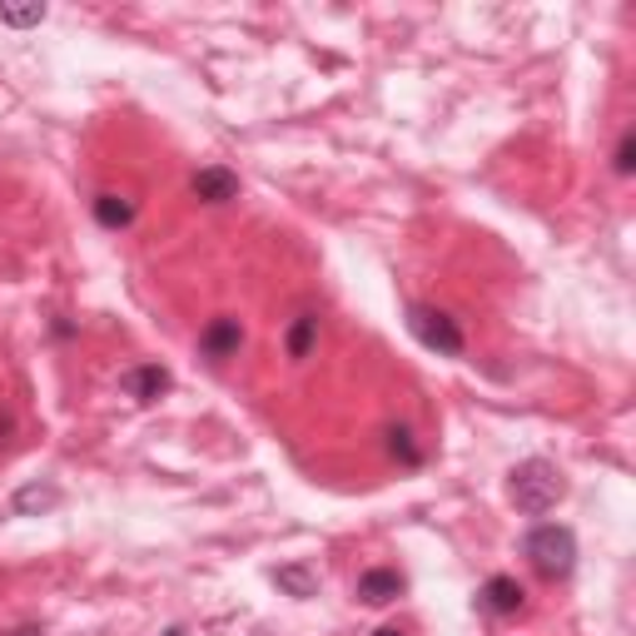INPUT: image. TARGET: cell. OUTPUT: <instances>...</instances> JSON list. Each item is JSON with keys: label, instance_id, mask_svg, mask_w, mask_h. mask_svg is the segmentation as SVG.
Instances as JSON below:
<instances>
[{"label": "cell", "instance_id": "8992f818", "mask_svg": "<svg viewBox=\"0 0 636 636\" xmlns=\"http://www.w3.org/2000/svg\"><path fill=\"white\" fill-rule=\"evenodd\" d=\"M522 601H527V592H522L518 577H487L483 587H478V607H483L487 616H518Z\"/></svg>", "mask_w": 636, "mask_h": 636}, {"label": "cell", "instance_id": "ba28073f", "mask_svg": "<svg viewBox=\"0 0 636 636\" xmlns=\"http://www.w3.org/2000/svg\"><path fill=\"white\" fill-rule=\"evenodd\" d=\"M194 194L204 204H229V200H239V175H229L225 165H204L194 175Z\"/></svg>", "mask_w": 636, "mask_h": 636}, {"label": "cell", "instance_id": "5bb4252c", "mask_svg": "<svg viewBox=\"0 0 636 636\" xmlns=\"http://www.w3.org/2000/svg\"><path fill=\"white\" fill-rule=\"evenodd\" d=\"M46 21V5H0V25H15V30H30V25Z\"/></svg>", "mask_w": 636, "mask_h": 636}, {"label": "cell", "instance_id": "7a4b0ae2", "mask_svg": "<svg viewBox=\"0 0 636 636\" xmlns=\"http://www.w3.org/2000/svg\"><path fill=\"white\" fill-rule=\"evenodd\" d=\"M522 557L537 567V577L567 582L572 567H577V537H572V527H562V522H543V527H532L527 537H522Z\"/></svg>", "mask_w": 636, "mask_h": 636}, {"label": "cell", "instance_id": "4fadbf2b", "mask_svg": "<svg viewBox=\"0 0 636 636\" xmlns=\"http://www.w3.org/2000/svg\"><path fill=\"white\" fill-rule=\"evenodd\" d=\"M383 437H389V453H393V458L403 462V468H418V462H423V453H418V443H412V428L393 423V428H389V433H383Z\"/></svg>", "mask_w": 636, "mask_h": 636}, {"label": "cell", "instance_id": "9c48e42d", "mask_svg": "<svg viewBox=\"0 0 636 636\" xmlns=\"http://www.w3.org/2000/svg\"><path fill=\"white\" fill-rule=\"evenodd\" d=\"M60 503V493L50 483H30V487H21V493H15V512H21V518H36V512H50V507Z\"/></svg>", "mask_w": 636, "mask_h": 636}, {"label": "cell", "instance_id": "3957f363", "mask_svg": "<svg viewBox=\"0 0 636 636\" xmlns=\"http://www.w3.org/2000/svg\"><path fill=\"white\" fill-rule=\"evenodd\" d=\"M408 333L423 348H433V354L443 358H458L468 343H462V329H458V318L443 314V308H428V304H408Z\"/></svg>", "mask_w": 636, "mask_h": 636}, {"label": "cell", "instance_id": "30bf717a", "mask_svg": "<svg viewBox=\"0 0 636 636\" xmlns=\"http://www.w3.org/2000/svg\"><path fill=\"white\" fill-rule=\"evenodd\" d=\"M94 219L105 229H125L135 219V204L119 200V194H100V200H94Z\"/></svg>", "mask_w": 636, "mask_h": 636}, {"label": "cell", "instance_id": "ac0fdd59", "mask_svg": "<svg viewBox=\"0 0 636 636\" xmlns=\"http://www.w3.org/2000/svg\"><path fill=\"white\" fill-rule=\"evenodd\" d=\"M165 636H185V632H179V626H169V632H165Z\"/></svg>", "mask_w": 636, "mask_h": 636}, {"label": "cell", "instance_id": "6da1fadb", "mask_svg": "<svg viewBox=\"0 0 636 636\" xmlns=\"http://www.w3.org/2000/svg\"><path fill=\"white\" fill-rule=\"evenodd\" d=\"M507 497H512L518 512L543 518V512H552V507L567 497V483H562V472H557L547 458H527V462L512 468V478H507Z\"/></svg>", "mask_w": 636, "mask_h": 636}, {"label": "cell", "instance_id": "e0dca14e", "mask_svg": "<svg viewBox=\"0 0 636 636\" xmlns=\"http://www.w3.org/2000/svg\"><path fill=\"white\" fill-rule=\"evenodd\" d=\"M15 636H40V626H21V632H15Z\"/></svg>", "mask_w": 636, "mask_h": 636}, {"label": "cell", "instance_id": "277c9868", "mask_svg": "<svg viewBox=\"0 0 636 636\" xmlns=\"http://www.w3.org/2000/svg\"><path fill=\"white\" fill-rule=\"evenodd\" d=\"M119 389H125V398L135 403H160L169 389H175V378H169V368L160 364H135L119 373Z\"/></svg>", "mask_w": 636, "mask_h": 636}, {"label": "cell", "instance_id": "5b68a950", "mask_svg": "<svg viewBox=\"0 0 636 636\" xmlns=\"http://www.w3.org/2000/svg\"><path fill=\"white\" fill-rule=\"evenodd\" d=\"M239 348H244V323H239V318L219 314V318H209V323H204V333H200V354L204 358L225 364V358H234Z\"/></svg>", "mask_w": 636, "mask_h": 636}, {"label": "cell", "instance_id": "8fae6325", "mask_svg": "<svg viewBox=\"0 0 636 636\" xmlns=\"http://www.w3.org/2000/svg\"><path fill=\"white\" fill-rule=\"evenodd\" d=\"M314 343H318V318L314 314H304V318H294V329H289V358H308L314 354Z\"/></svg>", "mask_w": 636, "mask_h": 636}, {"label": "cell", "instance_id": "9a60e30c", "mask_svg": "<svg viewBox=\"0 0 636 636\" xmlns=\"http://www.w3.org/2000/svg\"><path fill=\"white\" fill-rule=\"evenodd\" d=\"M612 169H616V175H632V169H636V135L632 130H626L622 135V144H616V154H612Z\"/></svg>", "mask_w": 636, "mask_h": 636}, {"label": "cell", "instance_id": "2e32d148", "mask_svg": "<svg viewBox=\"0 0 636 636\" xmlns=\"http://www.w3.org/2000/svg\"><path fill=\"white\" fill-rule=\"evenodd\" d=\"M373 636H403V632H398V626H378Z\"/></svg>", "mask_w": 636, "mask_h": 636}, {"label": "cell", "instance_id": "52a82bcc", "mask_svg": "<svg viewBox=\"0 0 636 636\" xmlns=\"http://www.w3.org/2000/svg\"><path fill=\"white\" fill-rule=\"evenodd\" d=\"M403 587H408V582H403L393 567H368L364 577H358V601H368V607H389V601L403 597Z\"/></svg>", "mask_w": 636, "mask_h": 636}, {"label": "cell", "instance_id": "7c38bea8", "mask_svg": "<svg viewBox=\"0 0 636 636\" xmlns=\"http://www.w3.org/2000/svg\"><path fill=\"white\" fill-rule=\"evenodd\" d=\"M274 582H279L283 592H289V597H314L318 592V577L314 572H308V567H279V572H274Z\"/></svg>", "mask_w": 636, "mask_h": 636}]
</instances>
